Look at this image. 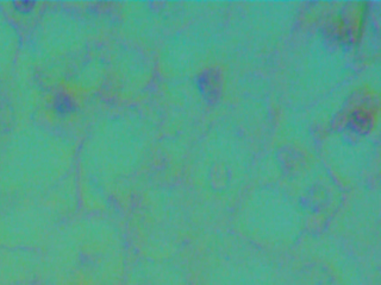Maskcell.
I'll use <instances>...</instances> for the list:
<instances>
[{"instance_id": "obj_1", "label": "cell", "mask_w": 381, "mask_h": 285, "mask_svg": "<svg viewBox=\"0 0 381 285\" xmlns=\"http://www.w3.org/2000/svg\"><path fill=\"white\" fill-rule=\"evenodd\" d=\"M53 109L61 118L69 117L76 111V102L72 95L66 92H58L53 99Z\"/></svg>"}, {"instance_id": "obj_2", "label": "cell", "mask_w": 381, "mask_h": 285, "mask_svg": "<svg viewBox=\"0 0 381 285\" xmlns=\"http://www.w3.org/2000/svg\"><path fill=\"white\" fill-rule=\"evenodd\" d=\"M12 6L21 15H29L36 8V3H33V1H15Z\"/></svg>"}]
</instances>
